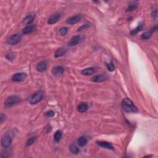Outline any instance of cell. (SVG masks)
I'll return each mask as SVG.
<instances>
[{"label": "cell", "mask_w": 158, "mask_h": 158, "mask_svg": "<svg viewBox=\"0 0 158 158\" xmlns=\"http://www.w3.org/2000/svg\"><path fill=\"white\" fill-rule=\"evenodd\" d=\"M45 114H46V116H47V117H53L54 116H55V112L53 111L50 110V111H47L46 113H45Z\"/></svg>", "instance_id": "obj_29"}, {"label": "cell", "mask_w": 158, "mask_h": 158, "mask_svg": "<svg viewBox=\"0 0 158 158\" xmlns=\"http://www.w3.org/2000/svg\"><path fill=\"white\" fill-rule=\"evenodd\" d=\"M9 148H5V150L2 153V157H7L9 156V154H10V150H9Z\"/></svg>", "instance_id": "obj_26"}, {"label": "cell", "mask_w": 158, "mask_h": 158, "mask_svg": "<svg viewBox=\"0 0 158 158\" xmlns=\"http://www.w3.org/2000/svg\"><path fill=\"white\" fill-rule=\"evenodd\" d=\"M80 36L78 35L74 36V37H73L72 38L70 39V41L68 42V45H69V46H73L77 45V44L80 42Z\"/></svg>", "instance_id": "obj_9"}, {"label": "cell", "mask_w": 158, "mask_h": 158, "mask_svg": "<svg viewBox=\"0 0 158 158\" xmlns=\"http://www.w3.org/2000/svg\"><path fill=\"white\" fill-rule=\"evenodd\" d=\"M122 106L125 111L127 113H137L138 109L134 105V102L128 98H125L122 102Z\"/></svg>", "instance_id": "obj_1"}, {"label": "cell", "mask_w": 158, "mask_h": 158, "mask_svg": "<svg viewBox=\"0 0 158 158\" xmlns=\"http://www.w3.org/2000/svg\"><path fill=\"white\" fill-rule=\"evenodd\" d=\"M87 140L86 139L85 137H81L78 138V140H77V144L79 145L80 146H84L85 145L87 144Z\"/></svg>", "instance_id": "obj_19"}, {"label": "cell", "mask_w": 158, "mask_h": 158, "mask_svg": "<svg viewBox=\"0 0 158 158\" xmlns=\"http://www.w3.org/2000/svg\"><path fill=\"white\" fill-rule=\"evenodd\" d=\"M89 27H90V25L88 24L83 25H82L81 27H79V28L78 29V30H77V31H81V30H85V29L88 28Z\"/></svg>", "instance_id": "obj_30"}, {"label": "cell", "mask_w": 158, "mask_h": 158, "mask_svg": "<svg viewBox=\"0 0 158 158\" xmlns=\"http://www.w3.org/2000/svg\"><path fill=\"white\" fill-rule=\"evenodd\" d=\"M14 58V55L13 54H8V55H6V58L8 59V60H12Z\"/></svg>", "instance_id": "obj_31"}, {"label": "cell", "mask_w": 158, "mask_h": 158, "mask_svg": "<svg viewBox=\"0 0 158 158\" xmlns=\"http://www.w3.org/2000/svg\"><path fill=\"white\" fill-rule=\"evenodd\" d=\"M62 137V131L61 130H57L54 135V140L55 141L58 142L60 140L61 138Z\"/></svg>", "instance_id": "obj_20"}, {"label": "cell", "mask_w": 158, "mask_h": 158, "mask_svg": "<svg viewBox=\"0 0 158 158\" xmlns=\"http://www.w3.org/2000/svg\"><path fill=\"white\" fill-rule=\"evenodd\" d=\"M27 75L24 72H19L15 73L12 77V80L15 82H20L25 79Z\"/></svg>", "instance_id": "obj_5"}, {"label": "cell", "mask_w": 158, "mask_h": 158, "mask_svg": "<svg viewBox=\"0 0 158 158\" xmlns=\"http://www.w3.org/2000/svg\"><path fill=\"white\" fill-rule=\"evenodd\" d=\"M47 69V63L46 61H41L37 66V69L40 72H44Z\"/></svg>", "instance_id": "obj_10"}, {"label": "cell", "mask_w": 158, "mask_h": 158, "mask_svg": "<svg viewBox=\"0 0 158 158\" xmlns=\"http://www.w3.org/2000/svg\"><path fill=\"white\" fill-rule=\"evenodd\" d=\"M82 19V16L80 14H77L75 16H72V17L68 18L67 20V23L69 24H75L78 22Z\"/></svg>", "instance_id": "obj_7"}, {"label": "cell", "mask_w": 158, "mask_h": 158, "mask_svg": "<svg viewBox=\"0 0 158 158\" xmlns=\"http://www.w3.org/2000/svg\"><path fill=\"white\" fill-rule=\"evenodd\" d=\"M106 79V77L104 75H95L94 77H92L91 80L94 82H102L104 81Z\"/></svg>", "instance_id": "obj_13"}, {"label": "cell", "mask_w": 158, "mask_h": 158, "mask_svg": "<svg viewBox=\"0 0 158 158\" xmlns=\"http://www.w3.org/2000/svg\"><path fill=\"white\" fill-rule=\"evenodd\" d=\"M67 52V49H65V48H59L58 49H57V51L55 52V57L56 58H59V57H61L65 55Z\"/></svg>", "instance_id": "obj_15"}, {"label": "cell", "mask_w": 158, "mask_h": 158, "mask_svg": "<svg viewBox=\"0 0 158 158\" xmlns=\"http://www.w3.org/2000/svg\"><path fill=\"white\" fill-rule=\"evenodd\" d=\"M36 140V137H31V138H29L28 140H27V142H26V145L27 146H31V145H32L34 143V142Z\"/></svg>", "instance_id": "obj_25"}, {"label": "cell", "mask_w": 158, "mask_h": 158, "mask_svg": "<svg viewBox=\"0 0 158 158\" xmlns=\"http://www.w3.org/2000/svg\"><path fill=\"white\" fill-rule=\"evenodd\" d=\"M77 109H78V111L80 112V113H85L88 109V104L85 103V102L80 104L78 106V107H77Z\"/></svg>", "instance_id": "obj_16"}, {"label": "cell", "mask_w": 158, "mask_h": 158, "mask_svg": "<svg viewBox=\"0 0 158 158\" xmlns=\"http://www.w3.org/2000/svg\"><path fill=\"white\" fill-rule=\"evenodd\" d=\"M96 72V69L94 67H88L86 68V69H83L81 71V73L82 74L85 75H91L94 73Z\"/></svg>", "instance_id": "obj_12"}, {"label": "cell", "mask_w": 158, "mask_h": 158, "mask_svg": "<svg viewBox=\"0 0 158 158\" xmlns=\"http://www.w3.org/2000/svg\"><path fill=\"white\" fill-rule=\"evenodd\" d=\"M142 27H143V25L142 23H140L139 25H138V26H137V27L135 29H134L133 30H131V35H135L136 34H137L138 32H139L142 29Z\"/></svg>", "instance_id": "obj_22"}, {"label": "cell", "mask_w": 158, "mask_h": 158, "mask_svg": "<svg viewBox=\"0 0 158 158\" xmlns=\"http://www.w3.org/2000/svg\"><path fill=\"white\" fill-rule=\"evenodd\" d=\"M96 143L99 146L102 147V148H106V149H114L113 145H112L111 143H109L107 142V141H97Z\"/></svg>", "instance_id": "obj_11"}, {"label": "cell", "mask_w": 158, "mask_h": 158, "mask_svg": "<svg viewBox=\"0 0 158 158\" xmlns=\"http://www.w3.org/2000/svg\"><path fill=\"white\" fill-rule=\"evenodd\" d=\"M34 16H33V15H29V16H27V17L25 18L24 20H23V23L26 25H29L34 21Z\"/></svg>", "instance_id": "obj_18"}, {"label": "cell", "mask_w": 158, "mask_h": 158, "mask_svg": "<svg viewBox=\"0 0 158 158\" xmlns=\"http://www.w3.org/2000/svg\"><path fill=\"white\" fill-rule=\"evenodd\" d=\"M20 101V98L17 96H11L6 99L5 105L6 108H11L17 104Z\"/></svg>", "instance_id": "obj_2"}, {"label": "cell", "mask_w": 158, "mask_h": 158, "mask_svg": "<svg viewBox=\"0 0 158 158\" xmlns=\"http://www.w3.org/2000/svg\"><path fill=\"white\" fill-rule=\"evenodd\" d=\"M106 66H107V68H108V70H109V71H111V72L114 71V70H115V69H116V68H115L114 65L113 64V63L112 62H111V63L106 64Z\"/></svg>", "instance_id": "obj_27"}, {"label": "cell", "mask_w": 158, "mask_h": 158, "mask_svg": "<svg viewBox=\"0 0 158 158\" xmlns=\"http://www.w3.org/2000/svg\"><path fill=\"white\" fill-rule=\"evenodd\" d=\"M67 31H68V29L67 28V27H64L60 29L59 32H60V34H61L62 35H65L67 34Z\"/></svg>", "instance_id": "obj_28"}, {"label": "cell", "mask_w": 158, "mask_h": 158, "mask_svg": "<svg viewBox=\"0 0 158 158\" xmlns=\"http://www.w3.org/2000/svg\"><path fill=\"white\" fill-rule=\"evenodd\" d=\"M152 31L146 32L143 33L141 36V38L143 40H147L148 38H150L152 35Z\"/></svg>", "instance_id": "obj_21"}, {"label": "cell", "mask_w": 158, "mask_h": 158, "mask_svg": "<svg viewBox=\"0 0 158 158\" xmlns=\"http://www.w3.org/2000/svg\"><path fill=\"white\" fill-rule=\"evenodd\" d=\"M152 16L153 17H156V16H157V10H155L154 11H153V12H152Z\"/></svg>", "instance_id": "obj_33"}, {"label": "cell", "mask_w": 158, "mask_h": 158, "mask_svg": "<svg viewBox=\"0 0 158 158\" xmlns=\"http://www.w3.org/2000/svg\"><path fill=\"white\" fill-rule=\"evenodd\" d=\"M35 30V27L34 25H29L26 27L25 28L23 29V34H29L30 33L33 32Z\"/></svg>", "instance_id": "obj_17"}, {"label": "cell", "mask_w": 158, "mask_h": 158, "mask_svg": "<svg viewBox=\"0 0 158 158\" xmlns=\"http://www.w3.org/2000/svg\"><path fill=\"white\" fill-rule=\"evenodd\" d=\"M5 119H6V116L3 114L1 113V116H0V121H1V122H3L5 120Z\"/></svg>", "instance_id": "obj_32"}, {"label": "cell", "mask_w": 158, "mask_h": 158, "mask_svg": "<svg viewBox=\"0 0 158 158\" xmlns=\"http://www.w3.org/2000/svg\"><path fill=\"white\" fill-rule=\"evenodd\" d=\"M61 17V14L56 13L55 14L52 15L48 19V23L49 24H53V23H56L59 20V19Z\"/></svg>", "instance_id": "obj_8"}, {"label": "cell", "mask_w": 158, "mask_h": 158, "mask_svg": "<svg viewBox=\"0 0 158 158\" xmlns=\"http://www.w3.org/2000/svg\"><path fill=\"white\" fill-rule=\"evenodd\" d=\"M12 138L11 136L9 134H5L1 138V146L4 148H9L12 143Z\"/></svg>", "instance_id": "obj_4"}, {"label": "cell", "mask_w": 158, "mask_h": 158, "mask_svg": "<svg viewBox=\"0 0 158 158\" xmlns=\"http://www.w3.org/2000/svg\"><path fill=\"white\" fill-rule=\"evenodd\" d=\"M137 8V5L135 3H132L127 8V11H133Z\"/></svg>", "instance_id": "obj_24"}, {"label": "cell", "mask_w": 158, "mask_h": 158, "mask_svg": "<svg viewBox=\"0 0 158 158\" xmlns=\"http://www.w3.org/2000/svg\"><path fill=\"white\" fill-rule=\"evenodd\" d=\"M70 151L73 154H77L79 152L78 148L75 145H72L70 146Z\"/></svg>", "instance_id": "obj_23"}, {"label": "cell", "mask_w": 158, "mask_h": 158, "mask_svg": "<svg viewBox=\"0 0 158 158\" xmlns=\"http://www.w3.org/2000/svg\"><path fill=\"white\" fill-rule=\"evenodd\" d=\"M19 40H20V36L17 34H15L12 35L11 37L8 40L7 42H8V43L9 44V45H14L19 43Z\"/></svg>", "instance_id": "obj_6"}, {"label": "cell", "mask_w": 158, "mask_h": 158, "mask_svg": "<svg viewBox=\"0 0 158 158\" xmlns=\"http://www.w3.org/2000/svg\"><path fill=\"white\" fill-rule=\"evenodd\" d=\"M43 96V94L42 91H39L38 92H36L30 97L29 99V102L32 104H35L42 99Z\"/></svg>", "instance_id": "obj_3"}, {"label": "cell", "mask_w": 158, "mask_h": 158, "mask_svg": "<svg viewBox=\"0 0 158 158\" xmlns=\"http://www.w3.org/2000/svg\"><path fill=\"white\" fill-rule=\"evenodd\" d=\"M64 72L63 68L61 66H56V67H54L52 69V74L55 75H61Z\"/></svg>", "instance_id": "obj_14"}]
</instances>
